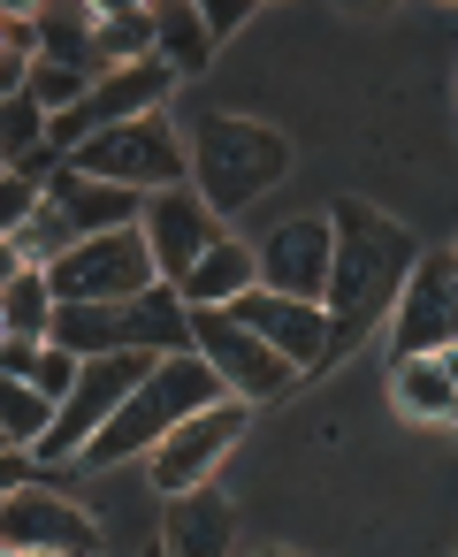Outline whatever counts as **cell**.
Instances as JSON below:
<instances>
[{
  "label": "cell",
  "instance_id": "obj_9",
  "mask_svg": "<svg viewBox=\"0 0 458 557\" xmlns=\"http://www.w3.org/2000/svg\"><path fill=\"white\" fill-rule=\"evenodd\" d=\"M138 230H146V245H153V260H161V283H176V290L199 275V260H207V252H222V245H230V230H222V214L199 199V184L153 191Z\"/></svg>",
  "mask_w": 458,
  "mask_h": 557
},
{
  "label": "cell",
  "instance_id": "obj_15",
  "mask_svg": "<svg viewBox=\"0 0 458 557\" xmlns=\"http://www.w3.org/2000/svg\"><path fill=\"white\" fill-rule=\"evenodd\" d=\"M237 542V504L207 481L191 496H169V519H161V549L169 557H230Z\"/></svg>",
  "mask_w": 458,
  "mask_h": 557
},
{
  "label": "cell",
  "instance_id": "obj_3",
  "mask_svg": "<svg viewBox=\"0 0 458 557\" xmlns=\"http://www.w3.org/2000/svg\"><path fill=\"white\" fill-rule=\"evenodd\" d=\"M283 176H290V138H283V131H268V123H252V115H207V123L191 131V184H199V199H207L222 222H230L237 207L268 199Z\"/></svg>",
  "mask_w": 458,
  "mask_h": 557
},
{
  "label": "cell",
  "instance_id": "obj_19",
  "mask_svg": "<svg viewBox=\"0 0 458 557\" xmlns=\"http://www.w3.org/2000/svg\"><path fill=\"white\" fill-rule=\"evenodd\" d=\"M389 397L405 420H458V382L443 359H397L389 367Z\"/></svg>",
  "mask_w": 458,
  "mask_h": 557
},
{
  "label": "cell",
  "instance_id": "obj_4",
  "mask_svg": "<svg viewBox=\"0 0 458 557\" xmlns=\"http://www.w3.org/2000/svg\"><path fill=\"white\" fill-rule=\"evenodd\" d=\"M54 344L77 359H123V351L176 359V351H191V306L176 283H153L146 298H123V306H62Z\"/></svg>",
  "mask_w": 458,
  "mask_h": 557
},
{
  "label": "cell",
  "instance_id": "obj_24",
  "mask_svg": "<svg viewBox=\"0 0 458 557\" xmlns=\"http://www.w3.org/2000/svg\"><path fill=\"white\" fill-rule=\"evenodd\" d=\"M39 70V9H9L0 24V100H16Z\"/></svg>",
  "mask_w": 458,
  "mask_h": 557
},
{
  "label": "cell",
  "instance_id": "obj_29",
  "mask_svg": "<svg viewBox=\"0 0 458 557\" xmlns=\"http://www.w3.org/2000/svg\"><path fill=\"white\" fill-rule=\"evenodd\" d=\"M450 268H458V237H450Z\"/></svg>",
  "mask_w": 458,
  "mask_h": 557
},
{
  "label": "cell",
  "instance_id": "obj_16",
  "mask_svg": "<svg viewBox=\"0 0 458 557\" xmlns=\"http://www.w3.org/2000/svg\"><path fill=\"white\" fill-rule=\"evenodd\" d=\"M39 62L54 70H77V77H108V54H100V9H77V0H62V9H39Z\"/></svg>",
  "mask_w": 458,
  "mask_h": 557
},
{
  "label": "cell",
  "instance_id": "obj_2",
  "mask_svg": "<svg viewBox=\"0 0 458 557\" xmlns=\"http://www.w3.org/2000/svg\"><path fill=\"white\" fill-rule=\"evenodd\" d=\"M230 389L214 382V367L199 359V351H176V359H161L138 389H131V405L92 435V450L77 458V466H92V473H108V466H131V458H153L191 412H207V405H222Z\"/></svg>",
  "mask_w": 458,
  "mask_h": 557
},
{
  "label": "cell",
  "instance_id": "obj_8",
  "mask_svg": "<svg viewBox=\"0 0 458 557\" xmlns=\"http://www.w3.org/2000/svg\"><path fill=\"white\" fill-rule=\"evenodd\" d=\"M245 428H252V405H245V397H222V405L191 412V420L153 450V488H161V496H191V488H207V481L222 473V458L237 450Z\"/></svg>",
  "mask_w": 458,
  "mask_h": 557
},
{
  "label": "cell",
  "instance_id": "obj_6",
  "mask_svg": "<svg viewBox=\"0 0 458 557\" xmlns=\"http://www.w3.org/2000/svg\"><path fill=\"white\" fill-rule=\"evenodd\" d=\"M47 283H54V306H123L161 283V260H153L146 230H108V237H85L77 252H62L47 268Z\"/></svg>",
  "mask_w": 458,
  "mask_h": 557
},
{
  "label": "cell",
  "instance_id": "obj_23",
  "mask_svg": "<svg viewBox=\"0 0 458 557\" xmlns=\"http://www.w3.org/2000/svg\"><path fill=\"white\" fill-rule=\"evenodd\" d=\"M54 420H62V405L47 397V389H32V382H9V412H0V435H9V450H39L47 435H54Z\"/></svg>",
  "mask_w": 458,
  "mask_h": 557
},
{
  "label": "cell",
  "instance_id": "obj_1",
  "mask_svg": "<svg viewBox=\"0 0 458 557\" xmlns=\"http://www.w3.org/2000/svg\"><path fill=\"white\" fill-rule=\"evenodd\" d=\"M329 222H336V283H329V321H336V359L351 344H367L382 321H397V298L405 283L420 275V245L397 214H382L374 199H329Z\"/></svg>",
  "mask_w": 458,
  "mask_h": 557
},
{
  "label": "cell",
  "instance_id": "obj_27",
  "mask_svg": "<svg viewBox=\"0 0 458 557\" xmlns=\"http://www.w3.org/2000/svg\"><path fill=\"white\" fill-rule=\"evenodd\" d=\"M24 557H62V549H24Z\"/></svg>",
  "mask_w": 458,
  "mask_h": 557
},
{
  "label": "cell",
  "instance_id": "obj_18",
  "mask_svg": "<svg viewBox=\"0 0 458 557\" xmlns=\"http://www.w3.org/2000/svg\"><path fill=\"white\" fill-rule=\"evenodd\" d=\"M245 290H260V252L230 237L222 252H207V260H199V275L184 283V306H191V313H199V306H237Z\"/></svg>",
  "mask_w": 458,
  "mask_h": 557
},
{
  "label": "cell",
  "instance_id": "obj_12",
  "mask_svg": "<svg viewBox=\"0 0 458 557\" xmlns=\"http://www.w3.org/2000/svg\"><path fill=\"white\" fill-rule=\"evenodd\" d=\"M230 313H237L268 351H283V359L298 367V382H306V374H321V367H336V321H329V306L275 298V290H245Z\"/></svg>",
  "mask_w": 458,
  "mask_h": 557
},
{
  "label": "cell",
  "instance_id": "obj_5",
  "mask_svg": "<svg viewBox=\"0 0 458 557\" xmlns=\"http://www.w3.org/2000/svg\"><path fill=\"white\" fill-rule=\"evenodd\" d=\"M70 169H85V176H100V184H115V191L153 199V191L191 184V146L169 131V115H146V123H123V131L85 138V146L70 153Z\"/></svg>",
  "mask_w": 458,
  "mask_h": 557
},
{
  "label": "cell",
  "instance_id": "obj_11",
  "mask_svg": "<svg viewBox=\"0 0 458 557\" xmlns=\"http://www.w3.org/2000/svg\"><path fill=\"white\" fill-rule=\"evenodd\" d=\"M329 283H336V222H329V207L283 222V230L260 245V290L329 306Z\"/></svg>",
  "mask_w": 458,
  "mask_h": 557
},
{
  "label": "cell",
  "instance_id": "obj_25",
  "mask_svg": "<svg viewBox=\"0 0 458 557\" xmlns=\"http://www.w3.org/2000/svg\"><path fill=\"white\" fill-rule=\"evenodd\" d=\"M207 24H214V39L245 32V24H252V0H230V9H207Z\"/></svg>",
  "mask_w": 458,
  "mask_h": 557
},
{
  "label": "cell",
  "instance_id": "obj_28",
  "mask_svg": "<svg viewBox=\"0 0 458 557\" xmlns=\"http://www.w3.org/2000/svg\"><path fill=\"white\" fill-rule=\"evenodd\" d=\"M260 557H298V549H260Z\"/></svg>",
  "mask_w": 458,
  "mask_h": 557
},
{
  "label": "cell",
  "instance_id": "obj_10",
  "mask_svg": "<svg viewBox=\"0 0 458 557\" xmlns=\"http://www.w3.org/2000/svg\"><path fill=\"white\" fill-rule=\"evenodd\" d=\"M0 549L24 557V549H62V557H100V519L39 481L9 488V504H0Z\"/></svg>",
  "mask_w": 458,
  "mask_h": 557
},
{
  "label": "cell",
  "instance_id": "obj_26",
  "mask_svg": "<svg viewBox=\"0 0 458 557\" xmlns=\"http://www.w3.org/2000/svg\"><path fill=\"white\" fill-rule=\"evenodd\" d=\"M443 367H450V382H458V344H450V351H443Z\"/></svg>",
  "mask_w": 458,
  "mask_h": 557
},
{
  "label": "cell",
  "instance_id": "obj_21",
  "mask_svg": "<svg viewBox=\"0 0 458 557\" xmlns=\"http://www.w3.org/2000/svg\"><path fill=\"white\" fill-rule=\"evenodd\" d=\"M0 367H9V382L47 389L54 405H70V389H77V374H85V359L62 351V344H0Z\"/></svg>",
  "mask_w": 458,
  "mask_h": 557
},
{
  "label": "cell",
  "instance_id": "obj_20",
  "mask_svg": "<svg viewBox=\"0 0 458 557\" xmlns=\"http://www.w3.org/2000/svg\"><path fill=\"white\" fill-rule=\"evenodd\" d=\"M214 24H207V9H191V0H169L161 9V62L176 70V77H207L214 70Z\"/></svg>",
  "mask_w": 458,
  "mask_h": 557
},
{
  "label": "cell",
  "instance_id": "obj_22",
  "mask_svg": "<svg viewBox=\"0 0 458 557\" xmlns=\"http://www.w3.org/2000/svg\"><path fill=\"white\" fill-rule=\"evenodd\" d=\"M100 54H108V70L153 62V54H161V9H138V0L100 9Z\"/></svg>",
  "mask_w": 458,
  "mask_h": 557
},
{
  "label": "cell",
  "instance_id": "obj_17",
  "mask_svg": "<svg viewBox=\"0 0 458 557\" xmlns=\"http://www.w3.org/2000/svg\"><path fill=\"white\" fill-rule=\"evenodd\" d=\"M54 283L32 260H9V290H0V344H54Z\"/></svg>",
  "mask_w": 458,
  "mask_h": 557
},
{
  "label": "cell",
  "instance_id": "obj_30",
  "mask_svg": "<svg viewBox=\"0 0 458 557\" xmlns=\"http://www.w3.org/2000/svg\"><path fill=\"white\" fill-rule=\"evenodd\" d=\"M146 557H169V549H161V542H153V549H146Z\"/></svg>",
  "mask_w": 458,
  "mask_h": 557
},
{
  "label": "cell",
  "instance_id": "obj_14",
  "mask_svg": "<svg viewBox=\"0 0 458 557\" xmlns=\"http://www.w3.org/2000/svg\"><path fill=\"white\" fill-rule=\"evenodd\" d=\"M47 207L77 230V245L85 237H108V230H138L146 222V199L138 191H115V184H100V176H85V169H54V184H47Z\"/></svg>",
  "mask_w": 458,
  "mask_h": 557
},
{
  "label": "cell",
  "instance_id": "obj_7",
  "mask_svg": "<svg viewBox=\"0 0 458 557\" xmlns=\"http://www.w3.org/2000/svg\"><path fill=\"white\" fill-rule=\"evenodd\" d=\"M191 351L214 367V382L230 389V397H245V405H268V397H283L290 382H298V367L283 359V351H268L230 306H199L191 313Z\"/></svg>",
  "mask_w": 458,
  "mask_h": 557
},
{
  "label": "cell",
  "instance_id": "obj_13",
  "mask_svg": "<svg viewBox=\"0 0 458 557\" xmlns=\"http://www.w3.org/2000/svg\"><path fill=\"white\" fill-rule=\"evenodd\" d=\"M389 344H397V359H443L458 344V268H450V245L428 252L420 275L405 283L397 321H389Z\"/></svg>",
  "mask_w": 458,
  "mask_h": 557
}]
</instances>
